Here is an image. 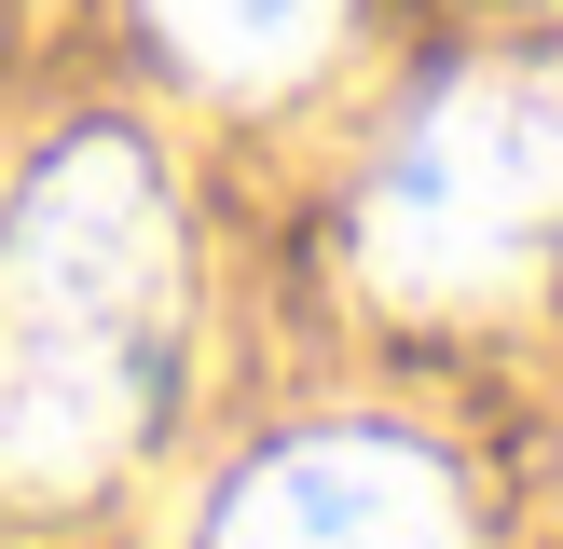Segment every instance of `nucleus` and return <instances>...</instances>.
Masks as SVG:
<instances>
[{"label": "nucleus", "mask_w": 563, "mask_h": 549, "mask_svg": "<svg viewBox=\"0 0 563 549\" xmlns=\"http://www.w3.org/2000/svg\"><path fill=\"white\" fill-rule=\"evenodd\" d=\"M179 206L137 137H55L0 220V494L69 508L152 439L179 371Z\"/></svg>", "instance_id": "nucleus-1"}, {"label": "nucleus", "mask_w": 563, "mask_h": 549, "mask_svg": "<svg viewBox=\"0 0 563 549\" xmlns=\"http://www.w3.org/2000/svg\"><path fill=\"white\" fill-rule=\"evenodd\" d=\"M563 206V97L550 82H454L385 137L357 192V261L385 302H495L537 274Z\"/></svg>", "instance_id": "nucleus-2"}, {"label": "nucleus", "mask_w": 563, "mask_h": 549, "mask_svg": "<svg viewBox=\"0 0 563 549\" xmlns=\"http://www.w3.org/2000/svg\"><path fill=\"white\" fill-rule=\"evenodd\" d=\"M207 549H467L454 536V494H440L427 453H399V439H289V453H262L234 494H220Z\"/></svg>", "instance_id": "nucleus-3"}, {"label": "nucleus", "mask_w": 563, "mask_h": 549, "mask_svg": "<svg viewBox=\"0 0 563 549\" xmlns=\"http://www.w3.org/2000/svg\"><path fill=\"white\" fill-rule=\"evenodd\" d=\"M330 14H344V0H152V27L207 82H289L302 55L330 42Z\"/></svg>", "instance_id": "nucleus-4"}]
</instances>
